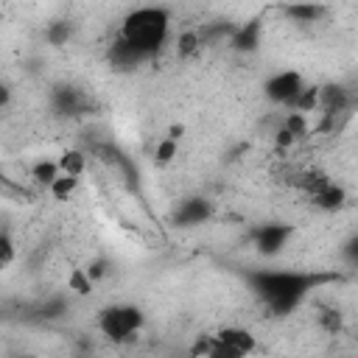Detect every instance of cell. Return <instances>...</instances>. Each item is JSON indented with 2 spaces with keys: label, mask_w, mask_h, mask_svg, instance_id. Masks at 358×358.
I'll list each match as a JSON object with an SVG mask.
<instances>
[{
  "label": "cell",
  "mask_w": 358,
  "mask_h": 358,
  "mask_svg": "<svg viewBox=\"0 0 358 358\" xmlns=\"http://www.w3.org/2000/svg\"><path fill=\"white\" fill-rule=\"evenodd\" d=\"M246 282L274 316H285L299 308V302L316 285V277L302 274V271L255 268V271H246Z\"/></svg>",
  "instance_id": "obj_1"
},
{
  "label": "cell",
  "mask_w": 358,
  "mask_h": 358,
  "mask_svg": "<svg viewBox=\"0 0 358 358\" xmlns=\"http://www.w3.org/2000/svg\"><path fill=\"white\" fill-rule=\"evenodd\" d=\"M117 36H123L145 59H154L171 36V11L162 6H137L123 17Z\"/></svg>",
  "instance_id": "obj_2"
},
{
  "label": "cell",
  "mask_w": 358,
  "mask_h": 358,
  "mask_svg": "<svg viewBox=\"0 0 358 358\" xmlns=\"http://www.w3.org/2000/svg\"><path fill=\"white\" fill-rule=\"evenodd\" d=\"M145 324V313L143 308L131 305V302H115L98 310V330L103 338L123 344L129 338H134Z\"/></svg>",
  "instance_id": "obj_3"
},
{
  "label": "cell",
  "mask_w": 358,
  "mask_h": 358,
  "mask_svg": "<svg viewBox=\"0 0 358 358\" xmlns=\"http://www.w3.org/2000/svg\"><path fill=\"white\" fill-rule=\"evenodd\" d=\"M255 347H257V338L246 327L229 324L213 333V358H241L255 352Z\"/></svg>",
  "instance_id": "obj_4"
},
{
  "label": "cell",
  "mask_w": 358,
  "mask_h": 358,
  "mask_svg": "<svg viewBox=\"0 0 358 358\" xmlns=\"http://www.w3.org/2000/svg\"><path fill=\"white\" fill-rule=\"evenodd\" d=\"M302 90H305V78L296 70H280V73L268 76L263 84V95L274 106H294V101Z\"/></svg>",
  "instance_id": "obj_5"
},
{
  "label": "cell",
  "mask_w": 358,
  "mask_h": 358,
  "mask_svg": "<svg viewBox=\"0 0 358 358\" xmlns=\"http://www.w3.org/2000/svg\"><path fill=\"white\" fill-rule=\"evenodd\" d=\"M291 238H294V227L282 221H268L252 229V246L260 257H277Z\"/></svg>",
  "instance_id": "obj_6"
},
{
  "label": "cell",
  "mask_w": 358,
  "mask_h": 358,
  "mask_svg": "<svg viewBox=\"0 0 358 358\" xmlns=\"http://www.w3.org/2000/svg\"><path fill=\"white\" fill-rule=\"evenodd\" d=\"M90 95L81 90V87H73V84H53L50 90V109L59 115V117H78V115H87L90 112Z\"/></svg>",
  "instance_id": "obj_7"
},
{
  "label": "cell",
  "mask_w": 358,
  "mask_h": 358,
  "mask_svg": "<svg viewBox=\"0 0 358 358\" xmlns=\"http://www.w3.org/2000/svg\"><path fill=\"white\" fill-rule=\"evenodd\" d=\"M213 218V201L204 199V196H185L173 213H171V224L173 227H182V229H190V227H201Z\"/></svg>",
  "instance_id": "obj_8"
},
{
  "label": "cell",
  "mask_w": 358,
  "mask_h": 358,
  "mask_svg": "<svg viewBox=\"0 0 358 358\" xmlns=\"http://www.w3.org/2000/svg\"><path fill=\"white\" fill-rule=\"evenodd\" d=\"M260 39H263V22H260V17H252L241 25H235V31L229 36V48L235 53H255L260 48Z\"/></svg>",
  "instance_id": "obj_9"
},
{
  "label": "cell",
  "mask_w": 358,
  "mask_h": 358,
  "mask_svg": "<svg viewBox=\"0 0 358 358\" xmlns=\"http://www.w3.org/2000/svg\"><path fill=\"white\" fill-rule=\"evenodd\" d=\"M352 103V95L344 84H324L319 87V109L327 117H336L341 112H347V106Z\"/></svg>",
  "instance_id": "obj_10"
},
{
  "label": "cell",
  "mask_w": 358,
  "mask_h": 358,
  "mask_svg": "<svg viewBox=\"0 0 358 358\" xmlns=\"http://www.w3.org/2000/svg\"><path fill=\"white\" fill-rule=\"evenodd\" d=\"M106 59H109V64H112L115 70H134V67H140L143 62H148V59H145L137 48H131L123 36H117V39L109 45Z\"/></svg>",
  "instance_id": "obj_11"
},
{
  "label": "cell",
  "mask_w": 358,
  "mask_h": 358,
  "mask_svg": "<svg viewBox=\"0 0 358 358\" xmlns=\"http://www.w3.org/2000/svg\"><path fill=\"white\" fill-rule=\"evenodd\" d=\"M310 201H313L319 210H324V213H336V210H344V204H347V190H344L341 185H336V182H327L324 187H319L316 193H310Z\"/></svg>",
  "instance_id": "obj_12"
},
{
  "label": "cell",
  "mask_w": 358,
  "mask_h": 358,
  "mask_svg": "<svg viewBox=\"0 0 358 358\" xmlns=\"http://www.w3.org/2000/svg\"><path fill=\"white\" fill-rule=\"evenodd\" d=\"M324 14H327V8L322 3H291V6H285V17L294 20L296 25L319 22V20H324Z\"/></svg>",
  "instance_id": "obj_13"
},
{
  "label": "cell",
  "mask_w": 358,
  "mask_h": 358,
  "mask_svg": "<svg viewBox=\"0 0 358 358\" xmlns=\"http://www.w3.org/2000/svg\"><path fill=\"white\" fill-rule=\"evenodd\" d=\"M59 173H62V168H59V159H36L34 165H31V179L39 185V187H50L56 179H59Z\"/></svg>",
  "instance_id": "obj_14"
},
{
  "label": "cell",
  "mask_w": 358,
  "mask_h": 358,
  "mask_svg": "<svg viewBox=\"0 0 358 358\" xmlns=\"http://www.w3.org/2000/svg\"><path fill=\"white\" fill-rule=\"evenodd\" d=\"M45 39H48V45H53V48H64V45L73 39V22H70V20H53V22H48Z\"/></svg>",
  "instance_id": "obj_15"
},
{
  "label": "cell",
  "mask_w": 358,
  "mask_h": 358,
  "mask_svg": "<svg viewBox=\"0 0 358 358\" xmlns=\"http://www.w3.org/2000/svg\"><path fill=\"white\" fill-rule=\"evenodd\" d=\"M78 185H81V176H76V173H64V171H62L59 179H56L48 190H50V196H53L56 201H67V199L78 190Z\"/></svg>",
  "instance_id": "obj_16"
},
{
  "label": "cell",
  "mask_w": 358,
  "mask_h": 358,
  "mask_svg": "<svg viewBox=\"0 0 358 358\" xmlns=\"http://www.w3.org/2000/svg\"><path fill=\"white\" fill-rule=\"evenodd\" d=\"M232 31H235L232 22H207V25L199 28V36H201V45H215V42H221V39L229 42Z\"/></svg>",
  "instance_id": "obj_17"
},
{
  "label": "cell",
  "mask_w": 358,
  "mask_h": 358,
  "mask_svg": "<svg viewBox=\"0 0 358 358\" xmlns=\"http://www.w3.org/2000/svg\"><path fill=\"white\" fill-rule=\"evenodd\" d=\"M59 168H62L64 173H76V176H81L84 168H87V154L78 151V148H67V151L59 157Z\"/></svg>",
  "instance_id": "obj_18"
},
{
  "label": "cell",
  "mask_w": 358,
  "mask_h": 358,
  "mask_svg": "<svg viewBox=\"0 0 358 358\" xmlns=\"http://www.w3.org/2000/svg\"><path fill=\"white\" fill-rule=\"evenodd\" d=\"M176 154H179V140L171 137V134H165V137L157 143V148H154V159H157V165H168V162H173Z\"/></svg>",
  "instance_id": "obj_19"
},
{
  "label": "cell",
  "mask_w": 358,
  "mask_h": 358,
  "mask_svg": "<svg viewBox=\"0 0 358 358\" xmlns=\"http://www.w3.org/2000/svg\"><path fill=\"white\" fill-rule=\"evenodd\" d=\"M319 106V87H310V84H305V90L296 95V101H294V106L291 109H296V112H313Z\"/></svg>",
  "instance_id": "obj_20"
},
{
  "label": "cell",
  "mask_w": 358,
  "mask_h": 358,
  "mask_svg": "<svg viewBox=\"0 0 358 358\" xmlns=\"http://www.w3.org/2000/svg\"><path fill=\"white\" fill-rule=\"evenodd\" d=\"M282 126L299 140V137H305L308 134V117H305V112H296V109H291L285 117H282Z\"/></svg>",
  "instance_id": "obj_21"
},
{
  "label": "cell",
  "mask_w": 358,
  "mask_h": 358,
  "mask_svg": "<svg viewBox=\"0 0 358 358\" xmlns=\"http://www.w3.org/2000/svg\"><path fill=\"white\" fill-rule=\"evenodd\" d=\"M14 257H17L14 238H11L8 227H3V232H0V266H3V268H8V266L14 263Z\"/></svg>",
  "instance_id": "obj_22"
},
{
  "label": "cell",
  "mask_w": 358,
  "mask_h": 358,
  "mask_svg": "<svg viewBox=\"0 0 358 358\" xmlns=\"http://www.w3.org/2000/svg\"><path fill=\"white\" fill-rule=\"evenodd\" d=\"M176 50H179V56H193L196 50H201V36H199V31H185V34L179 36V42H176Z\"/></svg>",
  "instance_id": "obj_23"
},
{
  "label": "cell",
  "mask_w": 358,
  "mask_h": 358,
  "mask_svg": "<svg viewBox=\"0 0 358 358\" xmlns=\"http://www.w3.org/2000/svg\"><path fill=\"white\" fill-rule=\"evenodd\" d=\"M319 324H322L327 333H336V330H341V313H338L336 308H324V310L319 313Z\"/></svg>",
  "instance_id": "obj_24"
},
{
  "label": "cell",
  "mask_w": 358,
  "mask_h": 358,
  "mask_svg": "<svg viewBox=\"0 0 358 358\" xmlns=\"http://www.w3.org/2000/svg\"><path fill=\"white\" fill-rule=\"evenodd\" d=\"M70 288L78 291V294H87V291L92 288V277L87 274V268H76V271L70 274Z\"/></svg>",
  "instance_id": "obj_25"
},
{
  "label": "cell",
  "mask_w": 358,
  "mask_h": 358,
  "mask_svg": "<svg viewBox=\"0 0 358 358\" xmlns=\"http://www.w3.org/2000/svg\"><path fill=\"white\" fill-rule=\"evenodd\" d=\"M294 143H296V137H294V134L280 123V129L274 131V145H277V148H291Z\"/></svg>",
  "instance_id": "obj_26"
},
{
  "label": "cell",
  "mask_w": 358,
  "mask_h": 358,
  "mask_svg": "<svg viewBox=\"0 0 358 358\" xmlns=\"http://www.w3.org/2000/svg\"><path fill=\"white\" fill-rule=\"evenodd\" d=\"M341 255H344V257H347V260H350L352 266H358V232H355V235H352V238H350V241L344 243Z\"/></svg>",
  "instance_id": "obj_27"
},
{
  "label": "cell",
  "mask_w": 358,
  "mask_h": 358,
  "mask_svg": "<svg viewBox=\"0 0 358 358\" xmlns=\"http://www.w3.org/2000/svg\"><path fill=\"white\" fill-rule=\"evenodd\" d=\"M103 266H106V263H103V260H98V263H92V266H87V274H90L92 280H98V277L103 274Z\"/></svg>",
  "instance_id": "obj_28"
},
{
  "label": "cell",
  "mask_w": 358,
  "mask_h": 358,
  "mask_svg": "<svg viewBox=\"0 0 358 358\" xmlns=\"http://www.w3.org/2000/svg\"><path fill=\"white\" fill-rule=\"evenodd\" d=\"M8 101H11V87H3L0 90V109H8Z\"/></svg>",
  "instance_id": "obj_29"
},
{
  "label": "cell",
  "mask_w": 358,
  "mask_h": 358,
  "mask_svg": "<svg viewBox=\"0 0 358 358\" xmlns=\"http://www.w3.org/2000/svg\"><path fill=\"white\" fill-rule=\"evenodd\" d=\"M168 134H171V137H176V140H182V134H185V126H171V129H168Z\"/></svg>",
  "instance_id": "obj_30"
}]
</instances>
